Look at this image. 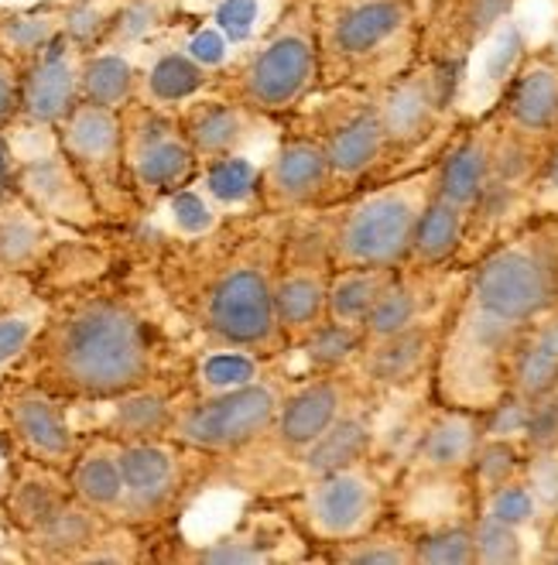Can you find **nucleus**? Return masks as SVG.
I'll use <instances>...</instances> for the list:
<instances>
[{
	"label": "nucleus",
	"instance_id": "1",
	"mask_svg": "<svg viewBox=\"0 0 558 565\" xmlns=\"http://www.w3.org/2000/svg\"><path fill=\"white\" fill-rule=\"evenodd\" d=\"M558 309V213H535L473 264L442 319L432 402L486 412L507 394L517 340Z\"/></svg>",
	"mask_w": 558,
	"mask_h": 565
},
{
	"label": "nucleus",
	"instance_id": "2",
	"mask_svg": "<svg viewBox=\"0 0 558 565\" xmlns=\"http://www.w3.org/2000/svg\"><path fill=\"white\" fill-rule=\"evenodd\" d=\"M169 322L135 285L86 281L52 298V316L14 374L73 405L107 402L148 384H189ZM11 374V371H8Z\"/></svg>",
	"mask_w": 558,
	"mask_h": 565
},
{
	"label": "nucleus",
	"instance_id": "3",
	"mask_svg": "<svg viewBox=\"0 0 558 565\" xmlns=\"http://www.w3.org/2000/svg\"><path fill=\"white\" fill-rule=\"evenodd\" d=\"M291 216H223L203 237H175L154 260L158 291L206 343H237L281 356L288 340L275 316V275Z\"/></svg>",
	"mask_w": 558,
	"mask_h": 565
},
{
	"label": "nucleus",
	"instance_id": "4",
	"mask_svg": "<svg viewBox=\"0 0 558 565\" xmlns=\"http://www.w3.org/2000/svg\"><path fill=\"white\" fill-rule=\"evenodd\" d=\"M319 89H380L421 58V11L411 0H312Z\"/></svg>",
	"mask_w": 558,
	"mask_h": 565
},
{
	"label": "nucleus",
	"instance_id": "5",
	"mask_svg": "<svg viewBox=\"0 0 558 565\" xmlns=\"http://www.w3.org/2000/svg\"><path fill=\"white\" fill-rule=\"evenodd\" d=\"M436 195V161L360 189L315 210L336 268H394L408 264L415 226Z\"/></svg>",
	"mask_w": 558,
	"mask_h": 565
},
{
	"label": "nucleus",
	"instance_id": "6",
	"mask_svg": "<svg viewBox=\"0 0 558 565\" xmlns=\"http://www.w3.org/2000/svg\"><path fill=\"white\" fill-rule=\"evenodd\" d=\"M319 89V45L312 0H291L288 11L254 45L234 55L213 93L237 99L265 120H285Z\"/></svg>",
	"mask_w": 558,
	"mask_h": 565
},
{
	"label": "nucleus",
	"instance_id": "7",
	"mask_svg": "<svg viewBox=\"0 0 558 565\" xmlns=\"http://www.w3.org/2000/svg\"><path fill=\"white\" fill-rule=\"evenodd\" d=\"M466 65L470 62L418 58L408 73L374 89L387 138L384 179L421 169L415 164L418 158H439L452 130L459 127L455 104L466 86Z\"/></svg>",
	"mask_w": 558,
	"mask_h": 565
},
{
	"label": "nucleus",
	"instance_id": "8",
	"mask_svg": "<svg viewBox=\"0 0 558 565\" xmlns=\"http://www.w3.org/2000/svg\"><path fill=\"white\" fill-rule=\"evenodd\" d=\"M281 127L309 135L325 148L340 185V199L384 179L387 138L374 89H315L305 104H299L281 120Z\"/></svg>",
	"mask_w": 558,
	"mask_h": 565
},
{
	"label": "nucleus",
	"instance_id": "9",
	"mask_svg": "<svg viewBox=\"0 0 558 565\" xmlns=\"http://www.w3.org/2000/svg\"><path fill=\"white\" fill-rule=\"evenodd\" d=\"M291 381L294 377L285 371V363L278 356L265 377H257L254 384H244L237 391L195 394L185 384L175 402L169 439L189 449H200L219 462L234 459L268 436Z\"/></svg>",
	"mask_w": 558,
	"mask_h": 565
},
{
	"label": "nucleus",
	"instance_id": "10",
	"mask_svg": "<svg viewBox=\"0 0 558 565\" xmlns=\"http://www.w3.org/2000/svg\"><path fill=\"white\" fill-rule=\"evenodd\" d=\"M275 501L302 527L309 545H336L367 535L394 514V487L377 456L350 462L343 470L312 477Z\"/></svg>",
	"mask_w": 558,
	"mask_h": 565
},
{
	"label": "nucleus",
	"instance_id": "11",
	"mask_svg": "<svg viewBox=\"0 0 558 565\" xmlns=\"http://www.w3.org/2000/svg\"><path fill=\"white\" fill-rule=\"evenodd\" d=\"M124 504L117 521L138 531H158L179 521L195 490L213 470V456L189 449L175 439L120 443Z\"/></svg>",
	"mask_w": 558,
	"mask_h": 565
},
{
	"label": "nucleus",
	"instance_id": "12",
	"mask_svg": "<svg viewBox=\"0 0 558 565\" xmlns=\"http://www.w3.org/2000/svg\"><path fill=\"white\" fill-rule=\"evenodd\" d=\"M120 127L127 185L141 210L161 206L172 192L195 182L203 158L185 138L179 110H161L135 99L120 110Z\"/></svg>",
	"mask_w": 558,
	"mask_h": 565
},
{
	"label": "nucleus",
	"instance_id": "13",
	"mask_svg": "<svg viewBox=\"0 0 558 565\" xmlns=\"http://www.w3.org/2000/svg\"><path fill=\"white\" fill-rule=\"evenodd\" d=\"M55 141H58V151L69 158V164L86 182V189L93 192L104 220H124L130 213H141L135 192L127 185V172H124L120 110L79 99V104L55 124Z\"/></svg>",
	"mask_w": 558,
	"mask_h": 565
},
{
	"label": "nucleus",
	"instance_id": "14",
	"mask_svg": "<svg viewBox=\"0 0 558 565\" xmlns=\"http://www.w3.org/2000/svg\"><path fill=\"white\" fill-rule=\"evenodd\" d=\"M0 449L69 470L83 449V431L73 422V402L21 374L0 377Z\"/></svg>",
	"mask_w": 558,
	"mask_h": 565
},
{
	"label": "nucleus",
	"instance_id": "15",
	"mask_svg": "<svg viewBox=\"0 0 558 565\" xmlns=\"http://www.w3.org/2000/svg\"><path fill=\"white\" fill-rule=\"evenodd\" d=\"M333 254L315 213L291 216L275 275V316L288 347L325 319L333 281Z\"/></svg>",
	"mask_w": 558,
	"mask_h": 565
},
{
	"label": "nucleus",
	"instance_id": "16",
	"mask_svg": "<svg viewBox=\"0 0 558 565\" xmlns=\"http://www.w3.org/2000/svg\"><path fill=\"white\" fill-rule=\"evenodd\" d=\"M374 391L360 381V374L350 371H333V374H305L294 377L285 402L278 408L275 425L268 428V436L257 446H271L285 467L299 459L312 443H319L346 412L371 405Z\"/></svg>",
	"mask_w": 558,
	"mask_h": 565
},
{
	"label": "nucleus",
	"instance_id": "17",
	"mask_svg": "<svg viewBox=\"0 0 558 565\" xmlns=\"http://www.w3.org/2000/svg\"><path fill=\"white\" fill-rule=\"evenodd\" d=\"M260 203L275 216H302L340 203V185L325 148L281 127V141L275 154L260 164Z\"/></svg>",
	"mask_w": 558,
	"mask_h": 565
},
{
	"label": "nucleus",
	"instance_id": "18",
	"mask_svg": "<svg viewBox=\"0 0 558 565\" xmlns=\"http://www.w3.org/2000/svg\"><path fill=\"white\" fill-rule=\"evenodd\" d=\"M185 562L203 565H268V562H309V539L294 518L268 497L265 504L247 508L244 518L210 542H192V548L179 552Z\"/></svg>",
	"mask_w": 558,
	"mask_h": 565
},
{
	"label": "nucleus",
	"instance_id": "19",
	"mask_svg": "<svg viewBox=\"0 0 558 565\" xmlns=\"http://www.w3.org/2000/svg\"><path fill=\"white\" fill-rule=\"evenodd\" d=\"M504 130L545 145L558 130V62L548 49H528L514 76L490 107Z\"/></svg>",
	"mask_w": 558,
	"mask_h": 565
},
{
	"label": "nucleus",
	"instance_id": "20",
	"mask_svg": "<svg viewBox=\"0 0 558 565\" xmlns=\"http://www.w3.org/2000/svg\"><path fill=\"white\" fill-rule=\"evenodd\" d=\"M83 62H86V49H79L62 31L28 65H21L18 120L55 127L83 99Z\"/></svg>",
	"mask_w": 558,
	"mask_h": 565
},
{
	"label": "nucleus",
	"instance_id": "21",
	"mask_svg": "<svg viewBox=\"0 0 558 565\" xmlns=\"http://www.w3.org/2000/svg\"><path fill=\"white\" fill-rule=\"evenodd\" d=\"M480 443H483V412L432 402L408 452V477H439V480L466 477Z\"/></svg>",
	"mask_w": 558,
	"mask_h": 565
},
{
	"label": "nucleus",
	"instance_id": "22",
	"mask_svg": "<svg viewBox=\"0 0 558 565\" xmlns=\"http://www.w3.org/2000/svg\"><path fill=\"white\" fill-rule=\"evenodd\" d=\"M442 319L418 322L405 332H394V337L367 343L360 360L353 363V371L374 394L411 391L418 384H432L439 340H442Z\"/></svg>",
	"mask_w": 558,
	"mask_h": 565
},
{
	"label": "nucleus",
	"instance_id": "23",
	"mask_svg": "<svg viewBox=\"0 0 558 565\" xmlns=\"http://www.w3.org/2000/svg\"><path fill=\"white\" fill-rule=\"evenodd\" d=\"M501 135H504V127L490 110L480 117L459 120L452 138L436 158V195L470 210L480 199L490 172H494Z\"/></svg>",
	"mask_w": 558,
	"mask_h": 565
},
{
	"label": "nucleus",
	"instance_id": "24",
	"mask_svg": "<svg viewBox=\"0 0 558 565\" xmlns=\"http://www.w3.org/2000/svg\"><path fill=\"white\" fill-rule=\"evenodd\" d=\"M514 8L517 0H432L421 24V58L470 62Z\"/></svg>",
	"mask_w": 558,
	"mask_h": 565
},
{
	"label": "nucleus",
	"instance_id": "25",
	"mask_svg": "<svg viewBox=\"0 0 558 565\" xmlns=\"http://www.w3.org/2000/svg\"><path fill=\"white\" fill-rule=\"evenodd\" d=\"M14 189L49 220H65L73 226H93L104 220L93 192L69 164V158L58 151V141L52 154H35V158L18 161Z\"/></svg>",
	"mask_w": 558,
	"mask_h": 565
},
{
	"label": "nucleus",
	"instance_id": "26",
	"mask_svg": "<svg viewBox=\"0 0 558 565\" xmlns=\"http://www.w3.org/2000/svg\"><path fill=\"white\" fill-rule=\"evenodd\" d=\"M69 470H55L49 462L8 456V480L0 487V511L11 521L18 535H31L45 521H52L73 501Z\"/></svg>",
	"mask_w": 558,
	"mask_h": 565
},
{
	"label": "nucleus",
	"instance_id": "27",
	"mask_svg": "<svg viewBox=\"0 0 558 565\" xmlns=\"http://www.w3.org/2000/svg\"><path fill=\"white\" fill-rule=\"evenodd\" d=\"M185 384H148L127 391L107 402H86L100 412V422H89L83 436H107L114 443H144V439H169L175 402Z\"/></svg>",
	"mask_w": 558,
	"mask_h": 565
},
{
	"label": "nucleus",
	"instance_id": "28",
	"mask_svg": "<svg viewBox=\"0 0 558 565\" xmlns=\"http://www.w3.org/2000/svg\"><path fill=\"white\" fill-rule=\"evenodd\" d=\"M49 316L52 295L35 281V271L0 268V377L28 356Z\"/></svg>",
	"mask_w": 558,
	"mask_h": 565
},
{
	"label": "nucleus",
	"instance_id": "29",
	"mask_svg": "<svg viewBox=\"0 0 558 565\" xmlns=\"http://www.w3.org/2000/svg\"><path fill=\"white\" fill-rule=\"evenodd\" d=\"M179 120L185 138L192 141L195 154L203 161L244 151L247 141L254 138V130L265 124V117H257L254 110L240 107L237 99L219 96L213 89L179 107Z\"/></svg>",
	"mask_w": 558,
	"mask_h": 565
},
{
	"label": "nucleus",
	"instance_id": "30",
	"mask_svg": "<svg viewBox=\"0 0 558 565\" xmlns=\"http://www.w3.org/2000/svg\"><path fill=\"white\" fill-rule=\"evenodd\" d=\"M371 405H360V408L346 412L319 443H312L299 459L288 462L285 470L294 477V487L312 480V477L343 470V467H350V462H360V459L374 456V449H377V425L371 418Z\"/></svg>",
	"mask_w": 558,
	"mask_h": 565
},
{
	"label": "nucleus",
	"instance_id": "31",
	"mask_svg": "<svg viewBox=\"0 0 558 565\" xmlns=\"http://www.w3.org/2000/svg\"><path fill=\"white\" fill-rule=\"evenodd\" d=\"M466 230H470V210L449 203L442 195H432V203L425 206L408 264L411 271H455L463 268V254H466Z\"/></svg>",
	"mask_w": 558,
	"mask_h": 565
},
{
	"label": "nucleus",
	"instance_id": "32",
	"mask_svg": "<svg viewBox=\"0 0 558 565\" xmlns=\"http://www.w3.org/2000/svg\"><path fill=\"white\" fill-rule=\"evenodd\" d=\"M216 86V73L195 62L185 49L158 52L144 70H138V99L148 107L179 110L189 99L203 96Z\"/></svg>",
	"mask_w": 558,
	"mask_h": 565
},
{
	"label": "nucleus",
	"instance_id": "33",
	"mask_svg": "<svg viewBox=\"0 0 558 565\" xmlns=\"http://www.w3.org/2000/svg\"><path fill=\"white\" fill-rule=\"evenodd\" d=\"M120 443L107 436H83V449L69 467V483L73 493L93 511L117 521L120 504H124V473H120Z\"/></svg>",
	"mask_w": 558,
	"mask_h": 565
},
{
	"label": "nucleus",
	"instance_id": "34",
	"mask_svg": "<svg viewBox=\"0 0 558 565\" xmlns=\"http://www.w3.org/2000/svg\"><path fill=\"white\" fill-rule=\"evenodd\" d=\"M110 524H114L110 518H104L100 511L83 504L79 497H73L52 521H45L39 531H31L21 542L28 545V558L35 562H76Z\"/></svg>",
	"mask_w": 558,
	"mask_h": 565
},
{
	"label": "nucleus",
	"instance_id": "35",
	"mask_svg": "<svg viewBox=\"0 0 558 565\" xmlns=\"http://www.w3.org/2000/svg\"><path fill=\"white\" fill-rule=\"evenodd\" d=\"M52 247L49 216L39 213L28 199L11 189L0 199V268L8 271H39Z\"/></svg>",
	"mask_w": 558,
	"mask_h": 565
},
{
	"label": "nucleus",
	"instance_id": "36",
	"mask_svg": "<svg viewBox=\"0 0 558 565\" xmlns=\"http://www.w3.org/2000/svg\"><path fill=\"white\" fill-rule=\"evenodd\" d=\"M275 367V356H265L237 343H206L189 360V391L195 394H223L254 384Z\"/></svg>",
	"mask_w": 558,
	"mask_h": 565
},
{
	"label": "nucleus",
	"instance_id": "37",
	"mask_svg": "<svg viewBox=\"0 0 558 565\" xmlns=\"http://www.w3.org/2000/svg\"><path fill=\"white\" fill-rule=\"evenodd\" d=\"M558 387V312L545 316L517 340L507 363V391L528 397H545Z\"/></svg>",
	"mask_w": 558,
	"mask_h": 565
},
{
	"label": "nucleus",
	"instance_id": "38",
	"mask_svg": "<svg viewBox=\"0 0 558 565\" xmlns=\"http://www.w3.org/2000/svg\"><path fill=\"white\" fill-rule=\"evenodd\" d=\"M195 182H200V189L213 199V206L223 216L265 213V203H260V164L250 161L244 151L206 158Z\"/></svg>",
	"mask_w": 558,
	"mask_h": 565
},
{
	"label": "nucleus",
	"instance_id": "39",
	"mask_svg": "<svg viewBox=\"0 0 558 565\" xmlns=\"http://www.w3.org/2000/svg\"><path fill=\"white\" fill-rule=\"evenodd\" d=\"M312 558L336 565H415V527L405 518L390 514L367 535L315 548Z\"/></svg>",
	"mask_w": 558,
	"mask_h": 565
},
{
	"label": "nucleus",
	"instance_id": "40",
	"mask_svg": "<svg viewBox=\"0 0 558 565\" xmlns=\"http://www.w3.org/2000/svg\"><path fill=\"white\" fill-rule=\"evenodd\" d=\"M367 347V329L336 322L325 316L319 326H312L302 340H294L288 350L299 353L305 363V374H333V371H350ZM302 374V377H305Z\"/></svg>",
	"mask_w": 558,
	"mask_h": 565
},
{
	"label": "nucleus",
	"instance_id": "41",
	"mask_svg": "<svg viewBox=\"0 0 558 565\" xmlns=\"http://www.w3.org/2000/svg\"><path fill=\"white\" fill-rule=\"evenodd\" d=\"M65 28V0H49L42 8L0 14V52L18 65H28Z\"/></svg>",
	"mask_w": 558,
	"mask_h": 565
},
{
	"label": "nucleus",
	"instance_id": "42",
	"mask_svg": "<svg viewBox=\"0 0 558 565\" xmlns=\"http://www.w3.org/2000/svg\"><path fill=\"white\" fill-rule=\"evenodd\" d=\"M83 99L110 107V110H124L127 104H135L138 99V65L110 45L86 52Z\"/></svg>",
	"mask_w": 558,
	"mask_h": 565
},
{
	"label": "nucleus",
	"instance_id": "43",
	"mask_svg": "<svg viewBox=\"0 0 558 565\" xmlns=\"http://www.w3.org/2000/svg\"><path fill=\"white\" fill-rule=\"evenodd\" d=\"M394 278H398L394 268H336L330 281V306H325V316L336 322L364 326Z\"/></svg>",
	"mask_w": 558,
	"mask_h": 565
},
{
	"label": "nucleus",
	"instance_id": "44",
	"mask_svg": "<svg viewBox=\"0 0 558 565\" xmlns=\"http://www.w3.org/2000/svg\"><path fill=\"white\" fill-rule=\"evenodd\" d=\"M415 565H476L473 514L415 527Z\"/></svg>",
	"mask_w": 558,
	"mask_h": 565
},
{
	"label": "nucleus",
	"instance_id": "45",
	"mask_svg": "<svg viewBox=\"0 0 558 565\" xmlns=\"http://www.w3.org/2000/svg\"><path fill=\"white\" fill-rule=\"evenodd\" d=\"M528 449H524L521 439H497V436H483L476 456H473V467L466 473L470 490H473V501L480 504L483 497H490L497 487L524 477V467H528Z\"/></svg>",
	"mask_w": 558,
	"mask_h": 565
},
{
	"label": "nucleus",
	"instance_id": "46",
	"mask_svg": "<svg viewBox=\"0 0 558 565\" xmlns=\"http://www.w3.org/2000/svg\"><path fill=\"white\" fill-rule=\"evenodd\" d=\"M291 0H213L210 21L223 31L234 52L254 45L288 11Z\"/></svg>",
	"mask_w": 558,
	"mask_h": 565
},
{
	"label": "nucleus",
	"instance_id": "47",
	"mask_svg": "<svg viewBox=\"0 0 558 565\" xmlns=\"http://www.w3.org/2000/svg\"><path fill=\"white\" fill-rule=\"evenodd\" d=\"M476 511L494 514L497 521L521 527L524 535H528V531H545V535H548V518H545V508H541L538 493L532 490V483L524 480V477H517V480H511V483L497 487L490 497H483V501L476 504Z\"/></svg>",
	"mask_w": 558,
	"mask_h": 565
},
{
	"label": "nucleus",
	"instance_id": "48",
	"mask_svg": "<svg viewBox=\"0 0 558 565\" xmlns=\"http://www.w3.org/2000/svg\"><path fill=\"white\" fill-rule=\"evenodd\" d=\"M473 545H476V565H517L528 562V535L521 527L497 521L494 514L473 511Z\"/></svg>",
	"mask_w": 558,
	"mask_h": 565
},
{
	"label": "nucleus",
	"instance_id": "49",
	"mask_svg": "<svg viewBox=\"0 0 558 565\" xmlns=\"http://www.w3.org/2000/svg\"><path fill=\"white\" fill-rule=\"evenodd\" d=\"M124 0H65V35L79 49H104Z\"/></svg>",
	"mask_w": 558,
	"mask_h": 565
},
{
	"label": "nucleus",
	"instance_id": "50",
	"mask_svg": "<svg viewBox=\"0 0 558 565\" xmlns=\"http://www.w3.org/2000/svg\"><path fill=\"white\" fill-rule=\"evenodd\" d=\"M161 206H169L175 237H182V241L203 237V234H210V230H216L223 223V213L213 206V199L200 189V182H192V185L172 192Z\"/></svg>",
	"mask_w": 558,
	"mask_h": 565
},
{
	"label": "nucleus",
	"instance_id": "51",
	"mask_svg": "<svg viewBox=\"0 0 558 565\" xmlns=\"http://www.w3.org/2000/svg\"><path fill=\"white\" fill-rule=\"evenodd\" d=\"M524 480L532 483L538 501L548 518V535H558V449L532 452L528 467H524Z\"/></svg>",
	"mask_w": 558,
	"mask_h": 565
},
{
	"label": "nucleus",
	"instance_id": "52",
	"mask_svg": "<svg viewBox=\"0 0 558 565\" xmlns=\"http://www.w3.org/2000/svg\"><path fill=\"white\" fill-rule=\"evenodd\" d=\"M528 408L532 402L514 391L501 394L494 405L483 412V436H497V439H521L524 425H528Z\"/></svg>",
	"mask_w": 558,
	"mask_h": 565
},
{
	"label": "nucleus",
	"instance_id": "53",
	"mask_svg": "<svg viewBox=\"0 0 558 565\" xmlns=\"http://www.w3.org/2000/svg\"><path fill=\"white\" fill-rule=\"evenodd\" d=\"M524 449L528 452H548L558 449V394H545L535 397L532 408H528V425H524V436H521Z\"/></svg>",
	"mask_w": 558,
	"mask_h": 565
},
{
	"label": "nucleus",
	"instance_id": "54",
	"mask_svg": "<svg viewBox=\"0 0 558 565\" xmlns=\"http://www.w3.org/2000/svg\"><path fill=\"white\" fill-rule=\"evenodd\" d=\"M532 213H558V130L541 145L532 179Z\"/></svg>",
	"mask_w": 558,
	"mask_h": 565
},
{
	"label": "nucleus",
	"instance_id": "55",
	"mask_svg": "<svg viewBox=\"0 0 558 565\" xmlns=\"http://www.w3.org/2000/svg\"><path fill=\"white\" fill-rule=\"evenodd\" d=\"M21 117V65L0 52V130Z\"/></svg>",
	"mask_w": 558,
	"mask_h": 565
},
{
	"label": "nucleus",
	"instance_id": "56",
	"mask_svg": "<svg viewBox=\"0 0 558 565\" xmlns=\"http://www.w3.org/2000/svg\"><path fill=\"white\" fill-rule=\"evenodd\" d=\"M545 49H548V52L555 55V62H558V24H555V35H551V42H548Z\"/></svg>",
	"mask_w": 558,
	"mask_h": 565
},
{
	"label": "nucleus",
	"instance_id": "57",
	"mask_svg": "<svg viewBox=\"0 0 558 565\" xmlns=\"http://www.w3.org/2000/svg\"><path fill=\"white\" fill-rule=\"evenodd\" d=\"M411 4H415V8L421 11V18H425V11H429V8H432V0H411Z\"/></svg>",
	"mask_w": 558,
	"mask_h": 565
},
{
	"label": "nucleus",
	"instance_id": "58",
	"mask_svg": "<svg viewBox=\"0 0 558 565\" xmlns=\"http://www.w3.org/2000/svg\"><path fill=\"white\" fill-rule=\"evenodd\" d=\"M555 394H558V387H555Z\"/></svg>",
	"mask_w": 558,
	"mask_h": 565
},
{
	"label": "nucleus",
	"instance_id": "59",
	"mask_svg": "<svg viewBox=\"0 0 558 565\" xmlns=\"http://www.w3.org/2000/svg\"><path fill=\"white\" fill-rule=\"evenodd\" d=\"M555 312H558V309H555Z\"/></svg>",
	"mask_w": 558,
	"mask_h": 565
}]
</instances>
